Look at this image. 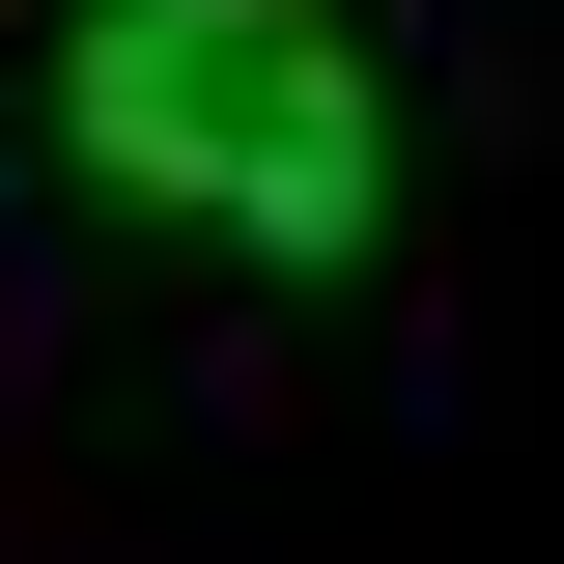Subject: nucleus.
<instances>
[{
	"label": "nucleus",
	"mask_w": 564,
	"mask_h": 564,
	"mask_svg": "<svg viewBox=\"0 0 564 564\" xmlns=\"http://www.w3.org/2000/svg\"><path fill=\"white\" fill-rule=\"evenodd\" d=\"M57 141L113 170V198L254 226L282 282H339L367 226H395V85H367L311 0H85L57 29Z\"/></svg>",
	"instance_id": "obj_1"
}]
</instances>
